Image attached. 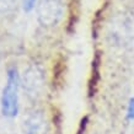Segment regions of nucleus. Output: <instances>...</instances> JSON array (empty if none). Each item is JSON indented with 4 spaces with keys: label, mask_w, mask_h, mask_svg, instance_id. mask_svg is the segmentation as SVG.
<instances>
[{
    "label": "nucleus",
    "mask_w": 134,
    "mask_h": 134,
    "mask_svg": "<svg viewBox=\"0 0 134 134\" xmlns=\"http://www.w3.org/2000/svg\"><path fill=\"white\" fill-rule=\"evenodd\" d=\"M19 86L20 76L16 68H9L6 84L1 95V112L5 117L12 118L19 112Z\"/></svg>",
    "instance_id": "f257e3e1"
},
{
    "label": "nucleus",
    "mask_w": 134,
    "mask_h": 134,
    "mask_svg": "<svg viewBox=\"0 0 134 134\" xmlns=\"http://www.w3.org/2000/svg\"><path fill=\"white\" fill-rule=\"evenodd\" d=\"M63 15L62 0H41L38 5V19L46 26L58 24Z\"/></svg>",
    "instance_id": "f03ea898"
},
{
    "label": "nucleus",
    "mask_w": 134,
    "mask_h": 134,
    "mask_svg": "<svg viewBox=\"0 0 134 134\" xmlns=\"http://www.w3.org/2000/svg\"><path fill=\"white\" fill-rule=\"evenodd\" d=\"M24 87L30 96L40 93V90L42 87V73L37 66H32L26 71V75L24 77Z\"/></svg>",
    "instance_id": "7ed1b4c3"
},
{
    "label": "nucleus",
    "mask_w": 134,
    "mask_h": 134,
    "mask_svg": "<svg viewBox=\"0 0 134 134\" xmlns=\"http://www.w3.org/2000/svg\"><path fill=\"white\" fill-rule=\"evenodd\" d=\"M100 63H101V57L100 53H96L92 60V69H91V75L89 80V97H93L97 91L98 81H100Z\"/></svg>",
    "instance_id": "20e7f679"
},
{
    "label": "nucleus",
    "mask_w": 134,
    "mask_h": 134,
    "mask_svg": "<svg viewBox=\"0 0 134 134\" xmlns=\"http://www.w3.org/2000/svg\"><path fill=\"white\" fill-rule=\"evenodd\" d=\"M46 121L40 113H33L26 121V134H44Z\"/></svg>",
    "instance_id": "39448f33"
},
{
    "label": "nucleus",
    "mask_w": 134,
    "mask_h": 134,
    "mask_svg": "<svg viewBox=\"0 0 134 134\" xmlns=\"http://www.w3.org/2000/svg\"><path fill=\"white\" fill-rule=\"evenodd\" d=\"M126 118H127V121H128V122L134 121V97H130L129 101H128Z\"/></svg>",
    "instance_id": "423d86ee"
},
{
    "label": "nucleus",
    "mask_w": 134,
    "mask_h": 134,
    "mask_svg": "<svg viewBox=\"0 0 134 134\" xmlns=\"http://www.w3.org/2000/svg\"><path fill=\"white\" fill-rule=\"evenodd\" d=\"M14 4V0H0V12L10 10Z\"/></svg>",
    "instance_id": "0eeeda50"
},
{
    "label": "nucleus",
    "mask_w": 134,
    "mask_h": 134,
    "mask_svg": "<svg viewBox=\"0 0 134 134\" xmlns=\"http://www.w3.org/2000/svg\"><path fill=\"white\" fill-rule=\"evenodd\" d=\"M87 123H89V117L85 116V117L81 119V122L79 124V129H77V134H84V132L86 130V127H87Z\"/></svg>",
    "instance_id": "6e6552de"
},
{
    "label": "nucleus",
    "mask_w": 134,
    "mask_h": 134,
    "mask_svg": "<svg viewBox=\"0 0 134 134\" xmlns=\"http://www.w3.org/2000/svg\"><path fill=\"white\" fill-rule=\"evenodd\" d=\"M36 4V0H24V10L26 12L32 11Z\"/></svg>",
    "instance_id": "1a4fd4ad"
}]
</instances>
